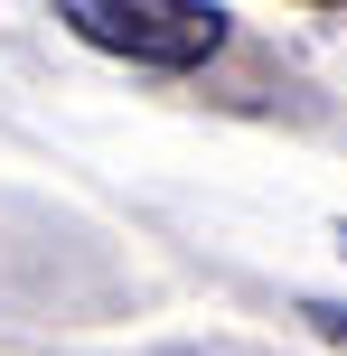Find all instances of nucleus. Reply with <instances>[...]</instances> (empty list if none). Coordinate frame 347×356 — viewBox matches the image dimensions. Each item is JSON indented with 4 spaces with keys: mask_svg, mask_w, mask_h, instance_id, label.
I'll use <instances>...</instances> for the list:
<instances>
[{
    "mask_svg": "<svg viewBox=\"0 0 347 356\" xmlns=\"http://www.w3.org/2000/svg\"><path fill=\"white\" fill-rule=\"evenodd\" d=\"M300 319H310L319 338H338V347H347V309H338V300H310V309H300Z\"/></svg>",
    "mask_w": 347,
    "mask_h": 356,
    "instance_id": "nucleus-2",
    "label": "nucleus"
},
{
    "mask_svg": "<svg viewBox=\"0 0 347 356\" xmlns=\"http://www.w3.org/2000/svg\"><path fill=\"white\" fill-rule=\"evenodd\" d=\"M85 47L104 56H131V66H160V75H188L225 47V10L216 0H56Z\"/></svg>",
    "mask_w": 347,
    "mask_h": 356,
    "instance_id": "nucleus-1",
    "label": "nucleus"
}]
</instances>
